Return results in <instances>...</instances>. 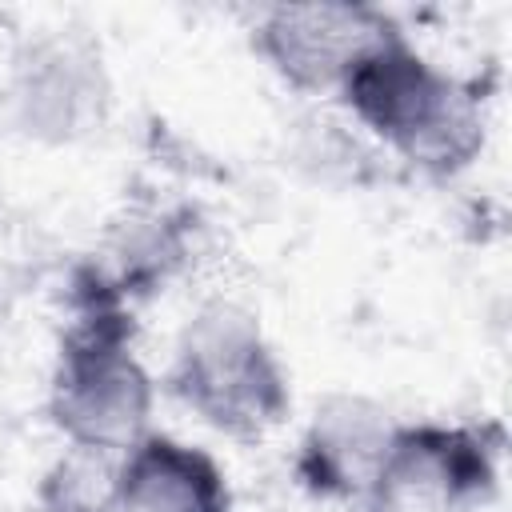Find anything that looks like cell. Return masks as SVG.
Wrapping results in <instances>:
<instances>
[{
    "label": "cell",
    "mask_w": 512,
    "mask_h": 512,
    "mask_svg": "<svg viewBox=\"0 0 512 512\" xmlns=\"http://www.w3.org/2000/svg\"><path fill=\"white\" fill-rule=\"evenodd\" d=\"M168 392L236 444H256L292 416L288 372L260 316L236 300H204L184 320Z\"/></svg>",
    "instance_id": "cell-2"
},
{
    "label": "cell",
    "mask_w": 512,
    "mask_h": 512,
    "mask_svg": "<svg viewBox=\"0 0 512 512\" xmlns=\"http://www.w3.org/2000/svg\"><path fill=\"white\" fill-rule=\"evenodd\" d=\"M36 512H120V452L68 444L36 480Z\"/></svg>",
    "instance_id": "cell-9"
},
{
    "label": "cell",
    "mask_w": 512,
    "mask_h": 512,
    "mask_svg": "<svg viewBox=\"0 0 512 512\" xmlns=\"http://www.w3.org/2000/svg\"><path fill=\"white\" fill-rule=\"evenodd\" d=\"M500 460L504 428L496 420H396L376 512H400L404 504L468 512L488 504L500 488Z\"/></svg>",
    "instance_id": "cell-4"
},
{
    "label": "cell",
    "mask_w": 512,
    "mask_h": 512,
    "mask_svg": "<svg viewBox=\"0 0 512 512\" xmlns=\"http://www.w3.org/2000/svg\"><path fill=\"white\" fill-rule=\"evenodd\" d=\"M16 128L36 144H76L108 120L112 80L100 44L84 28H52L20 40L8 60Z\"/></svg>",
    "instance_id": "cell-5"
},
{
    "label": "cell",
    "mask_w": 512,
    "mask_h": 512,
    "mask_svg": "<svg viewBox=\"0 0 512 512\" xmlns=\"http://www.w3.org/2000/svg\"><path fill=\"white\" fill-rule=\"evenodd\" d=\"M228 472L212 452L148 428L120 452V512H232Z\"/></svg>",
    "instance_id": "cell-8"
},
{
    "label": "cell",
    "mask_w": 512,
    "mask_h": 512,
    "mask_svg": "<svg viewBox=\"0 0 512 512\" xmlns=\"http://www.w3.org/2000/svg\"><path fill=\"white\" fill-rule=\"evenodd\" d=\"M156 380L136 356V316L124 304H80L60 336L48 380V424L72 448L128 452L152 420Z\"/></svg>",
    "instance_id": "cell-3"
},
{
    "label": "cell",
    "mask_w": 512,
    "mask_h": 512,
    "mask_svg": "<svg viewBox=\"0 0 512 512\" xmlns=\"http://www.w3.org/2000/svg\"><path fill=\"white\" fill-rule=\"evenodd\" d=\"M396 416L372 396L332 392L316 404L292 456L296 484L320 504L376 512Z\"/></svg>",
    "instance_id": "cell-7"
},
{
    "label": "cell",
    "mask_w": 512,
    "mask_h": 512,
    "mask_svg": "<svg viewBox=\"0 0 512 512\" xmlns=\"http://www.w3.org/2000/svg\"><path fill=\"white\" fill-rule=\"evenodd\" d=\"M336 96L360 128L428 180H452L484 152L480 88L432 64L404 28L372 44Z\"/></svg>",
    "instance_id": "cell-1"
},
{
    "label": "cell",
    "mask_w": 512,
    "mask_h": 512,
    "mask_svg": "<svg viewBox=\"0 0 512 512\" xmlns=\"http://www.w3.org/2000/svg\"><path fill=\"white\" fill-rule=\"evenodd\" d=\"M400 32L392 12L356 0H312V4H272L252 24V52L276 72L292 92L324 96L336 92L352 64Z\"/></svg>",
    "instance_id": "cell-6"
}]
</instances>
